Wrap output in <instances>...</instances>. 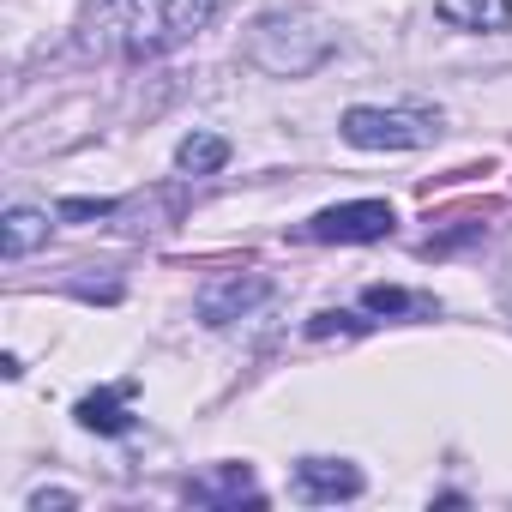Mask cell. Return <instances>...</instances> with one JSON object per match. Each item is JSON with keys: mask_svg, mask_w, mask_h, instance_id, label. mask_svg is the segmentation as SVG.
Segmentation results:
<instances>
[{"mask_svg": "<svg viewBox=\"0 0 512 512\" xmlns=\"http://www.w3.org/2000/svg\"><path fill=\"white\" fill-rule=\"evenodd\" d=\"M127 392L133 386H103V392H91V398H79V428H91V434H127L133 428V410H127Z\"/></svg>", "mask_w": 512, "mask_h": 512, "instance_id": "9c48e42d", "label": "cell"}, {"mask_svg": "<svg viewBox=\"0 0 512 512\" xmlns=\"http://www.w3.org/2000/svg\"><path fill=\"white\" fill-rule=\"evenodd\" d=\"M398 229V211L386 199H350V205H326L308 217L314 241H386Z\"/></svg>", "mask_w": 512, "mask_h": 512, "instance_id": "277c9868", "label": "cell"}, {"mask_svg": "<svg viewBox=\"0 0 512 512\" xmlns=\"http://www.w3.org/2000/svg\"><path fill=\"white\" fill-rule=\"evenodd\" d=\"M109 211H115L109 199H67L61 205V217H109Z\"/></svg>", "mask_w": 512, "mask_h": 512, "instance_id": "9a60e30c", "label": "cell"}, {"mask_svg": "<svg viewBox=\"0 0 512 512\" xmlns=\"http://www.w3.org/2000/svg\"><path fill=\"white\" fill-rule=\"evenodd\" d=\"M362 308L368 314H410V308H434V302H422V296H410L398 284H368L362 290Z\"/></svg>", "mask_w": 512, "mask_h": 512, "instance_id": "7c38bea8", "label": "cell"}, {"mask_svg": "<svg viewBox=\"0 0 512 512\" xmlns=\"http://www.w3.org/2000/svg\"><path fill=\"white\" fill-rule=\"evenodd\" d=\"M49 506L67 512V506H79V494H67V488H37V494H31V512H49Z\"/></svg>", "mask_w": 512, "mask_h": 512, "instance_id": "5bb4252c", "label": "cell"}, {"mask_svg": "<svg viewBox=\"0 0 512 512\" xmlns=\"http://www.w3.org/2000/svg\"><path fill=\"white\" fill-rule=\"evenodd\" d=\"M434 13L452 31H506L512 25V0H434Z\"/></svg>", "mask_w": 512, "mask_h": 512, "instance_id": "30bf717a", "label": "cell"}, {"mask_svg": "<svg viewBox=\"0 0 512 512\" xmlns=\"http://www.w3.org/2000/svg\"><path fill=\"white\" fill-rule=\"evenodd\" d=\"M338 133H344L356 151H422V145H434L440 115H428V109H374V103H356V109H344Z\"/></svg>", "mask_w": 512, "mask_h": 512, "instance_id": "3957f363", "label": "cell"}, {"mask_svg": "<svg viewBox=\"0 0 512 512\" xmlns=\"http://www.w3.org/2000/svg\"><path fill=\"white\" fill-rule=\"evenodd\" d=\"M368 488V476L350 458H302L296 464V500L308 506H332V500H356Z\"/></svg>", "mask_w": 512, "mask_h": 512, "instance_id": "8992f818", "label": "cell"}, {"mask_svg": "<svg viewBox=\"0 0 512 512\" xmlns=\"http://www.w3.org/2000/svg\"><path fill=\"white\" fill-rule=\"evenodd\" d=\"M338 49V31H326L320 13H266L247 31V61L272 73V79H308L314 67H326Z\"/></svg>", "mask_w": 512, "mask_h": 512, "instance_id": "7a4b0ae2", "label": "cell"}, {"mask_svg": "<svg viewBox=\"0 0 512 512\" xmlns=\"http://www.w3.org/2000/svg\"><path fill=\"white\" fill-rule=\"evenodd\" d=\"M49 211H37V205H13L7 217H0V253L7 260H25V253H37L43 241H49Z\"/></svg>", "mask_w": 512, "mask_h": 512, "instance_id": "ba28073f", "label": "cell"}, {"mask_svg": "<svg viewBox=\"0 0 512 512\" xmlns=\"http://www.w3.org/2000/svg\"><path fill=\"white\" fill-rule=\"evenodd\" d=\"M217 13L223 0H97L79 19L73 49L91 61H157L211 31Z\"/></svg>", "mask_w": 512, "mask_h": 512, "instance_id": "6da1fadb", "label": "cell"}, {"mask_svg": "<svg viewBox=\"0 0 512 512\" xmlns=\"http://www.w3.org/2000/svg\"><path fill=\"white\" fill-rule=\"evenodd\" d=\"M187 500H199V506H241V500H253L260 506L266 494H260V482H253L247 464H211L205 476H193Z\"/></svg>", "mask_w": 512, "mask_h": 512, "instance_id": "52a82bcc", "label": "cell"}, {"mask_svg": "<svg viewBox=\"0 0 512 512\" xmlns=\"http://www.w3.org/2000/svg\"><path fill=\"white\" fill-rule=\"evenodd\" d=\"M260 302H272V278L266 272H223L199 290V320L205 326H235Z\"/></svg>", "mask_w": 512, "mask_h": 512, "instance_id": "5b68a950", "label": "cell"}, {"mask_svg": "<svg viewBox=\"0 0 512 512\" xmlns=\"http://www.w3.org/2000/svg\"><path fill=\"white\" fill-rule=\"evenodd\" d=\"M332 332H362L356 314H314L308 320V338H332Z\"/></svg>", "mask_w": 512, "mask_h": 512, "instance_id": "4fadbf2b", "label": "cell"}, {"mask_svg": "<svg viewBox=\"0 0 512 512\" xmlns=\"http://www.w3.org/2000/svg\"><path fill=\"white\" fill-rule=\"evenodd\" d=\"M223 163H229V139H217V133H193V139L175 145V169L181 175H217Z\"/></svg>", "mask_w": 512, "mask_h": 512, "instance_id": "8fae6325", "label": "cell"}]
</instances>
